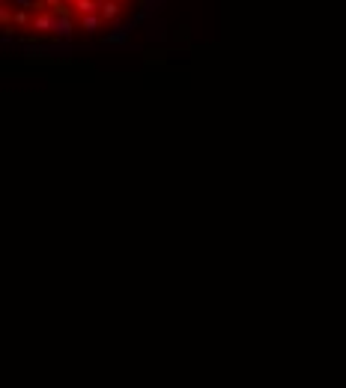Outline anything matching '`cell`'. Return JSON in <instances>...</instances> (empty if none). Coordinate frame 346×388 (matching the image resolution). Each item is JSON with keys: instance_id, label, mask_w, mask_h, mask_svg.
<instances>
[{"instance_id": "6da1fadb", "label": "cell", "mask_w": 346, "mask_h": 388, "mask_svg": "<svg viewBox=\"0 0 346 388\" xmlns=\"http://www.w3.org/2000/svg\"><path fill=\"white\" fill-rule=\"evenodd\" d=\"M141 0H0L3 30L30 42L99 36L120 27Z\"/></svg>"}]
</instances>
